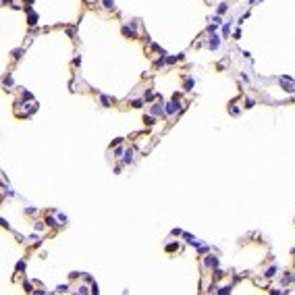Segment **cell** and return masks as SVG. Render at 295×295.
<instances>
[{
  "label": "cell",
  "instance_id": "6da1fadb",
  "mask_svg": "<svg viewBox=\"0 0 295 295\" xmlns=\"http://www.w3.org/2000/svg\"><path fill=\"white\" fill-rule=\"evenodd\" d=\"M283 88L287 90V92H295V85H289V83L285 81V79H283Z\"/></svg>",
  "mask_w": 295,
  "mask_h": 295
}]
</instances>
